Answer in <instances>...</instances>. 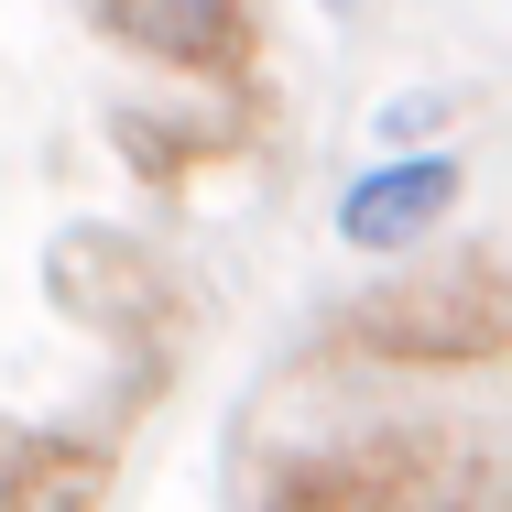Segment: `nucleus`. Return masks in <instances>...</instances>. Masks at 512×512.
Returning a JSON list of instances; mask_svg holds the SVG:
<instances>
[{
  "mask_svg": "<svg viewBox=\"0 0 512 512\" xmlns=\"http://www.w3.org/2000/svg\"><path fill=\"white\" fill-rule=\"evenodd\" d=\"M338 338L371 349V360H404V371H480V360H512V273L469 262V273L371 284L360 306L338 316Z\"/></svg>",
  "mask_w": 512,
  "mask_h": 512,
  "instance_id": "1",
  "label": "nucleus"
},
{
  "mask_svg": "<svg viewBox=\"0 0 512 512\" xmlns=\"http://www.w3.org/2000/svg\"><path fill=\"white\" fill-rule=\"evenodd\" d=\"M458 153H404V164H371L349 197H338V240L349 251H371V262H393V251H414L447 207H458Z\"/></svg>",
  "mask_w": 512,
  "mask_h": 512,
  "instance_id": "2",
  "label": "nucleus"
},
{
  "mask_svg": "<svg viewBox=\"0 0 512 512\" xmlns=\"http://www.w3.org/2000/svg\"><path fill=\"white\" fill-rule=\"evenodd\" d=\"M99 11H109V33L131 55H153V66H229L240 33H251L240 0H99Z\"/></svg>",
  "mask_w": 512,
  "mask_h": 512,
  "instance_id": "3",
  "label": "nucleus"
},
{
  "mask_svg": "<svg viewBox=\"0 0 512 512\" xmlns=\"http://www.w3.org/2000/svg\"><path fill=\"white\" fill-rule=\"evenodd\" d=\"M393 491H404V458H316L273 491V512H382Z\"/></svg>",
  "mask_w": 512,
  "mask_h": 512,
  "instance_id": "4",
  "label": "nucleus"
},
{
  "mask_svg": "<svg viewBox=\"0 0 512 512\" xmlns=\"http://www.w3.org/2000/svg\"><path fill=\"white\" fill-rule=\"evenodd\" d=\"M77 491H88V469H77V480H55L44 436H11V425H0V512H66Z\"/></svg>",
  "mask_w": 512,
  "mask_h": 512,
  "instance_id": "5",
  "label": "nucleus"
},
{
  "mask_svg": "<svg viewBox=\"0 0 512 512\" xmlns=\"http://www.w3.org/2000/svg\"><path fill=\"white\" fill-rule=\"evenodd\" d=\"M436 120H447V99H393V109H382V131H393V142H414V131H436Z\"/></svg>",
  "mask_w": 512,
  "mask_h": 512,
  "instance_id": "6",
  "label": "nucleus"
}]
</instances>
